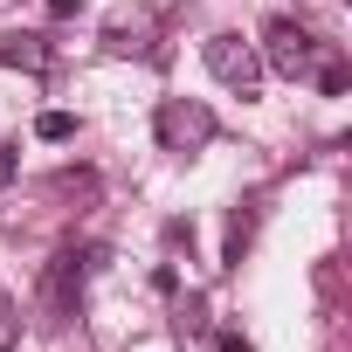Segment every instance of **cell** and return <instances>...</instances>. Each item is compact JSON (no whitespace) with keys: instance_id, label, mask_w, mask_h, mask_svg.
Here are the masks:
<instances>
[{"instance_id":"6da1fadb","label":"cell","mask_w":352,"mask_h":352,"mask_svg":"<svg viewBox=\"0 0 352 352\" xmlns=\"http://www.w3.org/2000/svg\"><path fill=\"white\" fill-rule=\"evenodd\" d=\"M214 138V111L201 97H166L159 104V145L166 152H201Z\"/></svg>"},{"instance_id":"7a4b0ae2","label":"cell","mask_w":352,"mask_h":352,"mask_svg":"<svg viewBox=\"0 0 352 352\" xmlns=\"http://www.w3.org/2000/svg\"><path fill=\"white\" fill-rule=\"evenodd\" d=\"M201 56H208V69H214L228 90L256 97V83H263V56H256L242 35H208V42H201Z\"/></svg>"},{"instance_id":"3957f363","label":"cell","mask_w":352,"mask_h":352,"mask_svg":"<svg viewBox=\"0 0 352 352\" xmlns=\"http://www.w3.org/2000/svg\"><path fill=\"white\" fill-rule=\"evenodd\" d=\"M263 56H270V69L276 76H311V63H318V42H311V28H297V21H270L263 28Z\"/></svg>"},{"instance_id":"277c9868","label":"cell","mask_w":352,"mask_h":352,"mask_svg":"<svg viewBox=\"0 0 352 352\" xmlns=\"http://www.w3.org/2000/svg\"><path fill=\"white\" fill-rule=\"evenodd\" d=\"M90 263H97V249H63L56 263H49V276H42V304L63 318V311H76V297H83V283H90Z\"/></svg>"},{"instance_id":"5b68a950","label":"cell","mask_w":352,"mask_h":352,"mask_svg":"<svg viewBox=\"0 0 352 352\" xmlns=\"http://www.w3.org/2000/svg\"><path fill=\"white\" fill-rule=\"evenodd\" d=\"M0 63H21V69H42V63H49V49H42V35H8V42H0Z\"/></svg>"},{"instance_id":"8992f818","label":"cell","mask_w":352,"mask_h":352,"mask_svg":"<svg viewBox=\"0 0 352 352\" xmlns=\"http://www.w3.org/2000/svg\"><path fill=\"white\" fill-rule=\"evenodd\" d=\"M104 42H111L118 56H124V49H145V14H124V21H111V35H104Z\"/></svg>"},{"instance_id":"52a82bcc","label":"cell","mask_w":352,"mask_h":352,"mask_svg":"<svg viewBox=\"0 0 352 352\" xmlns=\"http://www.w3.org/2000/svg\"><path fill=\"white\" fill-rule=\"evenodd\" d=\"M35 138L63 145V138H76V118H69V111H42V118H35Z\"/></svg>"},{"instance_id":"ba28073f","label":"cell","mask_w":352,"mask_h":352,"mask_svg":"<svg viewBox=\"0 0 352 352\" xmlns=\"http://www.w3.org/2000/svg\"><path fill=\"white\" fill-rule=\"evenodd\" d=\"M249 228H256L249 214H235V221H228V263H242V242H249Z\"/></svg>"},{"instance_id":"9c48e42d","label":"cell","mask_w":352,"mask_h":352,"mask_svg":"<svg viewBox=\"0 0 352 352\" xmlns=\"http://www.w3.org/2000/svg\"><path fill=\"white\" fill-rule=\"evenodd\" d=\"M14 173H21V159H14V145H0V187H14Z\"/></svg>"},{"instance_id":"30bf717a","label":"cell","mask_w":352,"mask_h":352,"mask_svg":"<svg viewBox=\"0 0 352 352\" xmlns=\"http://www.w3.org/2000/svg\"><path fill=\"white\" fill-rule=\"evenodd\" d=\"M14 331H21V324H14V311H8V304H0V352H8V345H14Z\"/></svg>"},{"instance_id":"8fae6325","label":"cell","mask_w":352,"mask_h":352,"mask_svg":"<svg viewBox=\"0 0 352 352\" xmlns=\"http://www.w3.org/2000/svg\"><path fill=\"white\" fill-rule=\"evenodd\" d=\"M83 8H90V0H49V14H56V21H69V14H83Z\"/></svg>"},{"instance_id":"7c38bea8","label":"cell","mask_w":352,"mask_h":352,"mask_svg":"<svg viewBox=\"0 0 352 352\" xmlns=\"http://www.w3.org/2000/svg\"><path fill=\"white\" fill-rule=\"evenodd\" d=\"M214 352H256V345H249L242 331H221V345H214Z\"/></svg>"}]
</instances>
